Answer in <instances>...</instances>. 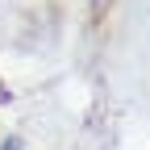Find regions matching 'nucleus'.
<instances>
[{
  "instance_id": "f257e3e1",
  "label": "nucleus",
  "mask_w": 150,
  "mask_h": 150,
  "mask_svg": "<svg viewBox=\"0 0 150 150\" xmlns=\"http://www.w3.org/2000/svg\"><path fill=\"white\" fill-rule=\"evenodd\" d=\"M4 150H21V146H17V142H4Z\"/></svg>"
}]
</instances>
